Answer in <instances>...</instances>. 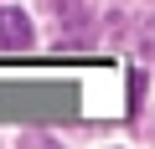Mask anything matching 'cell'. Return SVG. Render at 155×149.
I'll list each match as a JSON object with an SVG mask.
<instances>
[{"label":"cell","instance_id":"obj_1","mask_svg":"<svg viewBox=\"0 0 155 149\" xmlns=\"http://www.w3.org/2000/svg\"><path fill=\"white\" fill-rule=\"evenodd\" d=\"M0 46H5V51H26V46H31V21H26V11L0 5Z\"/></svg>","mask_w":155,"mask_h":149}]
</instances>
